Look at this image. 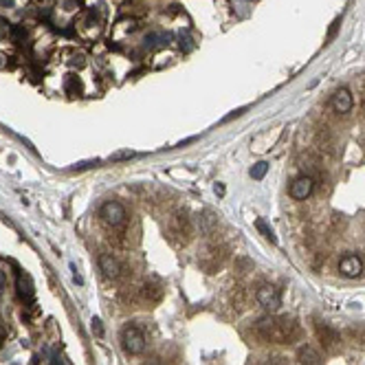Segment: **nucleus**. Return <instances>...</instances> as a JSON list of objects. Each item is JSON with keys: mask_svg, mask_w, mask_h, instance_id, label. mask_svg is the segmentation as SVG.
<instances>
[{"mask_svg": "<svg viewBox=\"0 0 365 365\" xmlns=\"http://www.w3.org/2000/svg\"><path fill=\"white\" fill-rule=\"evenodd\" d=\"M339 271H341V275L346 277H359L363 273V262L359 255H346L341 260V264H339Z\"/></svg>", "mask_w": 365, "mask_h": 365, "instance_id": "7", "label": "nucleus"}, {"mask_svg": "<svg viewBox=\"0 0 365 365\" xmlns=\"http://www.w3.org/2000/svg\"><path fill=\"white\" fill-rule=\"evenodd\" d=\"M312 187H315V182H312L310 176H299L291 182V189H288V194H291V198L295 200H306L308 196L312 194Z\"/></svg>", "mask_w": 365, "mask_h": 365, "instance_id": "4", "label": "nucleus"}, {"mask_svg": "<svg viewBox=\"0 0 365 365\" xmlns=\"http://www.w3.org/2000/svg\"><path fill=\"white\" fill-rule=\"evenodd\" d=\"M121 346L128 354H141L145 350V337L136 326H123L121 328Z\"/></svg>", "mask_w": 365, "mask_h": 365, "instance_id": "1", "label": "nucleus"}, {"mask_svg": "<svg viewBox=\"0 0 365 365\" xmlns=\"http://www.w3.org/2000/svg\"><path fill=\"white\" fill-rule=\"evenodd\" d=\"M0 68H7V55L0 53Z\"/></svg>", "mask_w": 365, "mask_h": 365, "instance_id": "29", "label": "nucleus"}, {"mask_svg": "<svg viewBox=\"0 0 365 365\" xmlns=\"http://www.w3.org/2000/svg\"><path fill=\"white\" fill-rule=\"evenodd\" d=\"M99 216H101V220H104L108 227H121L125 222V209H123V205L117 202V200L106 202V205L101 207Z\"/></svg>", "mask_w": 365, "mask_h": 365, "instance_id": "2", "label": "nucleus"}, {"mask_svg": "<svg viewBox=\"0 0 365 365\" xmlns=\"http://www.w3.org/2000/svg\"><path fill=\"white\" fill-rule=\"evenodd\" d=\"M49 365H64V361H62V357H60L58 352H53L51 359H49Z\"/></svg>", "mask_w": 365, "mask_h": 365, "instance_id": "23", "label": "nucleus"}, {"mask_svg": "<svg viewBox=\"0 0 365 365\" xmlns=\"http://www.w3.org/2000/svg\"><path fill=\"white\" fill-rule=\"evenodd\" d=\"M11 33H13V38H16L18 42L24 38V35H27V31H24V27H20V24H16V27H11Z\"/></svg>", "mask_w": 365, "mask_h": 365, "instance_id": "20", "label": "nucleus"}, {"mask_svg": "<svg viewBox=\"0 0 365 365\" xmlns=\"http://www.w3.org/2000/svg\"><path fill=\"white\" fill-rule=\"evenodd\" d=\"M257 302H260V306H264L266 310H277V308L282 306V295L275 286L266 284V286H260V291H257Z\"/></svg>", "mask_w": 365, "mask_h": 365, "instance_id": "3", "label": "nucleus"}, {"mask_svg": "<svg viewBox=\"0 0 365 365\" xmlns=\"http://www.w3.org/2000/svg\"><path fill=\"white\" fill-rule=\"evenodd\" d=\"M4 334H7V330H4V326L0 323V343H2V339H4Z\"/></svg>", "mask_w": 365, "mask_h": 365, "instance_id": "30", "label": "nucleus"}, {"mask_svg": "<svg viewBox=\"0 0 365 365\" xmlns=\"http://www.w3.org/2000/svg\"><path fill=\"white\" fill-rule=\"evenodd\" d=\"M16 0H0V7H13Z\"/></svg>", "mask_w": 365, "mask_h": 365, "instance_id": "28", "label": "nucleus"}, {"mask_svg": "<svg viewBox=\"0 0 365 365\" xmlns=\"http://www.w3.org/2000/svg\"><path fill=\"white\" fill-rule=\"evenodd\" d=\"M99 165V159H90V161H79L70 167V172H84V170H90V167H97Z\"/></svg>", "mask_w": 365, "mask_h": 365, "instance_id": "14", "label": "nucleus"}, {"mask_svg": "<svg viewBox=\"0 0 365 365\" xmlns=\"http://www.w3.org/2000/svg\"><path fill=\"white\" fill-rule=\"evenodd\" d=\"M242 113H244V108H238V110H233V113H231L229 117H225V119H222V121H231V119H233V117H240Z\"/></svg>", "mask_w": 365, "mask_h": 365, "instance_id": "26", "label": "nucleus"}, {"mask_svg": "<svg viewBox=\"0 0 365 365\" xmlns=\"http://www.w3.org/2000/svg\"><path fill=\"white\" fill-rule=\"evenodd\" d=\"M167 38L170 35L167 33H161V31H152V33H148L145 35V49H154V47H159V44H163V42H167Z\"/></svg>", "mask_w": 365, "mask_h": 365, "instance_id": "10", "label": "nucleus"}, {"mask_svg": "<svg viewBox=\"0 0 365 365\" xmlns=\"http://www.w3.org/2000/svg\"><path fill=\"white\" fill-rule=\"evenodd\" d=\"M297 359H299L302 365H321V354H319L312 346H304L302 350H299Z\"/></svg>", "mask_w": 365, "mask_h": 365, "instance_id": "9", "label": "nucleus"}, {"mask_svg": "<svg viewBox=\"0 0 365 365\" xmlns=\"http://www.w3.org/2000/svg\"><path fill=\"white\" fill-rule=\"evenodd\" d=\"M354 106V99H352V93H350L348 88H339L337 93L332 95V108L337 110L339 115H346L352 110Z\"/></svg>", "mask_w": 365, "mask_h": 365, "instance_id": "6", "label": "nucleus"}, {"mask_svg": "<svg viewBox=\"0 0 365 365\" xmlns=\"http://www.w3.org/2000/svg\"><path fill=\"white\" fill-rule=\"evenodd\" d=\"M16 288H18V295H20V299H22V302H27V304L33 302V295H35L33 282H31V277H29L27 273H18Z\"/></svg>", "mask_w": 365, "mask_h": 365, "instance_id": "8", "label": "nucleus"}, {"mask_svg": "<svg viewBox=\"0 0 365 365\" xmlns=\"http://www.w3.org/2000/svg\"><path fill=\"white\" fill-rule=\"evenodd\" d=\"M134 152H130V150H123V152H115L113 156H110V161L113 163H117V161H128V159H134Z\"/></svg>", "mask_w": 365, "mask_h": 365, "instance_id": "16", "label": "nucleus"}, {"mask_svg": "<svg viewBox=\"0 0 365 365\" xmlns=\"http://www.w3.org/2000/svg\"><path fill=\"white\" fill-rule=\"evenodd\" d=\"M200 225H202V229H205V231H211V227L216 225L214 214H211V211H205V214L200 216Z\"/></svg>", "mask_w": 365, "mask_h": 365, "instance_id": "15", "label": "nucleus"}, {"mask_svg": "<svg viewBox=\"0 0 365 365\" xmlns=\"http://www.w3.org/2000/svg\"><path fill=\"white\" fill-rule=\"evenodd\" d=\"M90 323H93V332L97 334V337H104V326H101V319H97V317H95Z\"/></svg>", "mask_w": 365, "mask_h": 365, "instance_id": "19", "label": "nucleus"}, {"mask_svg": "<svg viewBox=\"0 0 365 365\" xmlns=\"http://www.w3.org/2000/svg\"><path fill=\"white\" fill-rule=\"evenodd\" d=\"M66 90H68V93H77V90H79V84H77V79H75L73 75L66 79Z\"/></svg>", "mask_w": 365, "mask_h": 365, "instance_id": "18", "label": "nucleus"}, {"mask_svg": "<svg viewBox=\"0 0 365 365\" xmlns=\"http://www.w3.org/2000/svg\"><path fill=\"white\" fill-rule=\"evenodd\" d=\"M339 24H341V18H337V20H334V22H332V29H330V33H328V42H330V40L334 38V35H337Z\"/></svg>", "mask_w": 365, "mask_h": 365, "instance_id": "21", "label": "nucleus"}, {"mask_svg": "<svg viewBox=\"0 0 365 365\" xmlns=\"http://www.w3.org/2000/svg\"><path fill=\"white\" fill-rule=\"evenodd\" d=\"M214 191H216V196H225V185H222V182H216Z\"/></svg>", "mask_w": 365, "mask_h": 365, "instance_id": "25", "label": "nucleus"}, {"mask_svg": "<svg viewBox=\"0 0 365 365\" xmlns=\"http://www.w3.org/2000/svg\"><path fill=\"white\" fill-rule=\"evenodd\" d=\"M319 337H321L323 341L328 343V346H332V343L339 339V337H337V332H332L330 328H328V326H321V323H319Z\"/></svg>", "mask_w": 365, "mask_h": 365, "instance_id": "13", "label": "nucleus"}, {"mask_svg": "<svg viewBox=\"0 0 365 365\" xmlns=\"http://www.w3.org/2000/svg\"><path fill=\"white\" fill-rule=\"evenodd\" d=\"M255 227H257V231H260L262 236L266 238V240H271L273 244H275V242H277V238H275V231H273L271 227L266 225V220H262V218H257V220H255Z\"/></svg>", "mask_w": 365, "mask_h": 365, "instance_id": "11", "label": "nucleus"}, {"mask_svg": "<svg viewBox=\"0 0 365 365\" xmlns=\"http://www.w3.org/2000/svg\"><path fill=\"white\" fill-rule=\"evenodd\" d=\"M70 271H73V282H75V284H79V286H82V284H84V277H82V275H79V273H77V268H75V264H70Z\"/></svg>", "mask_w": 365, "mask_h": 365, "instance_id": "22", "label": "nucleus"}, {"mask_svg": "<svg viewBox=\"0 0 365 365\" xmlns=\"http://www.w3.org/2000/svg\"><path fill=\"white\" fill-rule=\"evenodd\" d=\"M179 47H181L182 51H191V49H194V44H191V38H189V35H181V38H179Z\"/></svg>", "mask_w": 365, "mask_h": 365, "instance_id": "17", "label": "nucleus"}, {"mask_svg": "<svg viewBox=\"0 0 365 365\" xmlns=\"http://www.w3.org/2000/svg\"><path fill=\"white\" fill-rule=\"evenodd\" d=\"M266 172H268V163H266V161H260V163H255L251 167L249 174H251L253 181H262L266 176Z\"/></svg>", "mask_w": 365, "mask_h": 365, "instance_id": "12", "label": "nucleus"}, {"mask_svg": "<svg viewBox=\"0 0 365 365\" xmlns=\"http://www.w3.org/2000/svg\"><path fill=\"white\" fill-rule=\"evenodd\" d=\"M9 33V27H7V22H4L2 18H0V38H4V35Z\"/></svg>", "mask_w": 365, "mask_h": 365, "instance_id": "24", "label": "nucleus"}, {"mask_svg": "<svg viewBox=\"0 0 365 365\" xmlns=\"http://www.w3.org/2000/svg\"><path fill=\"white\" fill-rule=\"evenodd\" d=\"M99 268H101V273H104V277H108V280H117V277L121 275L119 260H117L115 255H110V253L99 255Z\"/></svg>", "mask_w": 365, "mask_h": 365, "instance_id": "5", "label": "nucleus"}, {"mask_svg": "<svg viewBox=\"0 0 365 365\" xmlns=\"http://www.w3.org/2000/svg\"><path fill=\"white\" fill-rule=\"evenodd\" d=\"M4 286H7V275H4V273L0 271V293L4 291Z\"/></svg>", "mask_w": 365, "mask_h": 365, "instance_id": "27", "label": "nucleus"}]
</instances>
